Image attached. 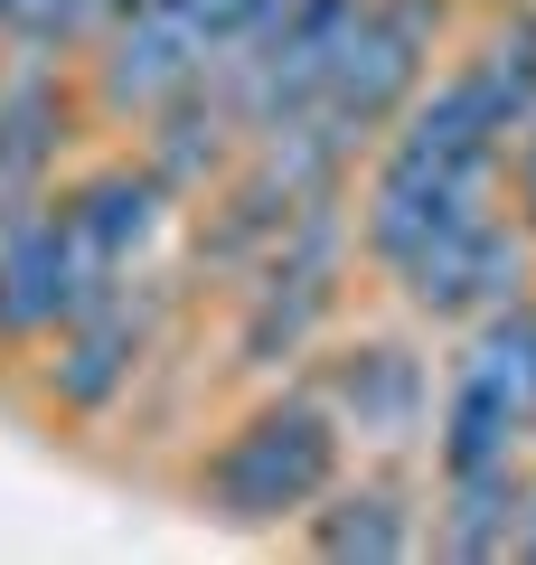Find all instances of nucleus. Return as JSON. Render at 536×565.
<instances>
[{
    "mask_svg": "<svg viewBox=\"0 0 536 565\" xmlns=\"http://www.w3.org/2000/svg\"><path fill=\"white\" fill-rule=\"evenodd\" d=\"M508 122L480 95L471 66H452L442 85H424L396 114V132L377 141V170H367V199H357V245L377 274H396L424 236H442L452 217H480L508 189Z\"/></svg>",
    "mask_w": 536,
    "mask_h": 565,
    "instance_id": "1",
    "label": "nucleus"
},
{
    "mask_svg": "<svg viewBox=\"0 0 536 565\" xmlns=\"http://www.w3.org/2000/svg\"><path fill=\"white\" fill-rule=\"evenodd\" d=\"M339 444H349V424L330 415L320 386H282V396L245 405L236 434L207 452L199 471V500L217 509L226 527H301V509L339 481Z\"/></svg>",
    "mask_w": 536,
    "mask_h": 565,
    "instance_id": "2",
    "label": "nucleus"
},
{
    "mask_svg": "<svg viewBox=\"0 0 536 565\" xmlns=\"http://www.w3.org/2000/svg\"><path fill=\"white\" fill-rule=\"evenodd\" d=\"M433 47H442V0H367V20H357V47L339 57L330 95L301 104V122H320V132L339 141V151H377L386 132H396V114L424 95V76H433ZM292 122V114H282Z\"/></svg>",
    "mask_w": 536,
    "mask_h": 565,
    "instance_id": "3",
    "label": "nucleus"
},
{
    "mask_svg": "<svg viewBox=\"0 0 536 565\" xmlns=\"http://www.w3.org/2000/svg\"><path fill=\"white\" fill-rule=\"evenodd\" d=\"M433 434H442V471H480V462L527 452V434H536V311L527 302L471 321V349L452 359Z\"/></svg>",
    "mask_w": 536,
    "mask_h": 565,
    "instance_id": "4",
    "label": "nucleus"
},
{
    "mask_svg": "<svg viewBox=\"0 0 536 565\" xmlns=\"http://www.w3.org/2000/svg\"><path fill=\"white\" fill-rule=\"evenodd\" d=\"M339 274H349V217H339V199H320V207H301L274 236V255L245 274L236 359L255 367V377H274L282 359H301V349L320 340V321L339 311Z\"/></svg>",
    "mask_w": 536,
    "mask_h": 565,
    "instance_id": "5",
    "label": "nucleus"
},
{
    "mask_svg": "<svg viewBox=\"0 0 536 565\" xmlns=\"http://www.w3.org/2000/svg\"><path fill=\"white\" fill-rule=\"evenodd\" d=\"M217 66V0H122L95 39V114L151 122Z\"/></svg>",
    "mask_w": 536,
    "mask_h": 565,
    "instance_id": "6",
    "label": "nucleus"
},
{
    "mask_svg": "<svg viewBox=\"0 0 536 565\" xmlns=\"http://www.w3.org/2000/svg\"><path fill=\"white\" fill-rule=\"evenodd\" d=\"M170 199H179V189L160 180L151 161H141V170H132V161H104V170H85V180L57 199L76 311L104 302V292H122V282H141V255H151L160 226H170Z\"/></svg>",
    "mask_w": 536,
    "mask_h": 565,
    "instance_id": "7",
    "label": "nucleus"
},
{
    "mask_svg": "<svg viewBox=\"0 0 536 565\" xmlns=\"http://www.w3.org/2000/svg\"><path fill=\"white\" fill-rule=\"evenodd\" d=\"M527 255H536V236L517 226V207H480V217H452L442 236H424L386 282L424 321H490V311H508L527 292Z\"/></svg>",
    "mask_w": 536,
    "mask_h": 565,
    "instance_id": "8",
    "label": "nucleus"
},
{
    "mask_svg": "<svg viewBox=\"0 0 536 565\" xmlns=\"http://www.w3.org/2000/svg\"><path fill=\"white\" fill-rule=\"evenodd\" d=\"M141 359H151V292L122 282V292H104V302H85V311H66V321H57L47 396H57L66 415H104V405L132 396Z\"/></svg>",
    "mask_w": 536,
    "mask_h": 565,
    "instance_id": "9",
    "label": "nucleus"
},
{
    "mask_svg": "<svg viewBox=\"0 0 536 565\" xmlns=\"http://www.w3.org/2000/svg\"><path fill=\"white\" fill-rule=\"evenodd\" d=\"M66 311H76V274H66L57 199L0 207V340H57Z\"/></svg>",
    "mask_w": 536,
    "mask_h": 565,
    "instance_id": "10",
    "label": "nucleus"
},
{
    "mask_svg": "<svg viewBox=\"0 0 536 565\" xmlns=\"http://www.w3.org/2000/svg\"><path fill=\"white\" fill-rule=\"evenodd\" d=\"M320 396H330V415L349 424V434H367V444H415L424 415H433V377H424V359L396 349V340L339 349V367H330Z\"/></svg>",
    "mask_w": 536,
    "mask_h": 565,
    "instance_id": "11",
    "label": "nucleus"
},
{
    "mask_svg": "<svg viewBox=\"0 0 536 565\" xmlns=\"http://www.w3.org/2000/svg\"><path fill=\"white\" fill-rule=\"evenodd\" d=\"M57 151H66V85L47 76V57H20L0 76V207L47 199Z\"/></svg>",
    "mask_w": 536,
    "mask_h": 565,
    "instance_id": "12",
    "label": "nucleus"
},
{
    "mask_svg": "<svg viewBox=\"0 0 536 565\" xmlns=\"http://www.w3.org/2000/svg\"><path fill=\"white\" fill-rule=\"evenodd\" d=\"M301 537H311V556H330V565H386V556H415L424 527H415V509H405V490L330 481L311 509H301Z\"/></svg>",
    "mask_w": 536,
    "mask_h": 565,
    "instance_id": "13",
    "label": "nucleus"
},
{
    "mask_svg": "<svg viewBox=\"0 0 536 565\" xmlns=\"http://www.w3.org/2000/svg\"><path fill=\"white\" fill-rule=\"evenodd\" d=\"M245 141H255V132H245L236 104H226L217 85H189L179 104L151 114V151H141V161H151L170 189H217L226 170L245 161Z\"/></svg>",
    "mask_w": 536,
    "mask_h": 565,
    "instance_id": "14",
    "label": "nucleus"
},
{
    "mask_svg": "<svg viewBox=\"0 0 536 565\" xmlns=\"http://www.w3.org/2000/svg\"><path fill=\"white\" fill-rule=\"evenodd\" d=\"M517 527H527V490H517V462L442 471V509H433V556H461V565L517 556Z\"/></svg>",
    "mask_w": 536,
    "mask_h": 565,
    "instance_id": "15",
    "label": "nucleus"
},
{
    "mask_svg": "<svg viewBox=\"0 0 536 565\" xmlns=\"http://www.w3.org/2000/svg\"><path fill=\"white\" fill-rule=\"evenodd\" d=\"M480 76V95L499 104V122L508 132H527L536 122V10H508V20L480 39V57H461Z\"/></svg>",
    "mask_w": 536,
    "mask_h": 565,
    "instance_id": "16",
    "label": "nucleus"
},
{
    "mask_svg": "<svg viewBox=\"0 0 536 565\" xmlns=\"http://www.w3.org/2000/svg\"><path fill=\"white\" fill-rule=\"evenodd\" d=\"M122 0H10V20H0V39L20 47V57H66V47L104 39L114 29Z\"/></svg>",
    "mask_w": 536,
    "mask_h": 565,
    "instance_id": "17",
    "label": "nucleus"
},
{
    "mask_svg": "<svg viewBox=\"0 0 536 565\" xmlns=\"http://www.w3.org/2000/svg\"><path fill=\"white\" fill-rule=\"evenodd\" d=\"M508 189H517V226L536 236V122L508 141Z\"/></svg>",
    "mask_w": 536,
    "mask_h": 565,
    "instance_id": "18",
    "label": "nucleus"
},
{
    "mask_svg": "<svg viewBox=\"0 0 536 565\" xmlns=\"http://www.w3.org/2000/svg\"><path fill=\"white\" fill-rule=\"evenodd\" d=\"M517 556H536V500H527V527H517Z\"/></svg>",
    "mask_w": 536,
    "mask_h": 565,
    "instance_id": "19",
    "label": "nucleus"
},
{
    "mask_svg": "<svg viewBox=\"0 0 536 565\" xmlns=\"http://www.w3.org/2000/svg\"><path fill=\"white\" fill-rule=\"evenodd\" d=\"M0 20H10V0H0Z\"/></svg>",
    "mask_w": 536,
    "mask_h": 565,
    "instance_id": "20",
    "label": "nucleus"
}]
</instances>
